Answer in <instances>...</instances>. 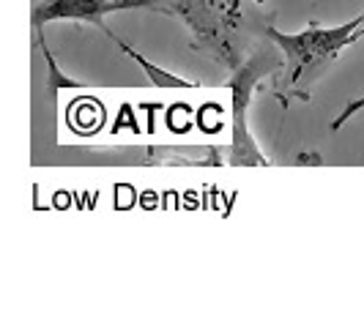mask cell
<instances>
[{
	"label": "cell",
	"instance_id": "obj_4",
	"mask_svg": "<svg viewBox=\"0 0 364 328\" xmlns=\"http://www.w3.org/2000/svg\"><path fill=\"white\" fill-rule=\"evenodd\" d=\"M118 11H159L173 14V0H41L33 9V31H41L47 22H85L102 36L112 38L115 31L107 28L105 17Z\"/></svg>",
	"mask_w": 364,
	"mask_h": 328
},
{
	"label": "cell",
	"instance_id": "obj_7",
	"mask_svg": "<svg viewBox=\"0 0 364 328\" xmlns=\"http://www.w3.org/2000/svg\"><path fill=\"white\" fill-rule=\"evenodd\" d=\"M359 109H364V99H353V102H348L346 109H343V112H340V115L334 118L331 129H334V131H340V129H343L348 124V118H350V115H356Z\"/></svg>",
	"mask_w": 364,
	"mask_h": 328
},
{
	"label": "cell",
	"instance_id": "obj_2",
	"mask_svg": "<svg viewBox=\"0 0 364 328\" xmlns=\"http://www.w3.org/2000/svg\"><path fill=\"white\" fill-rule=\"evenodd\" d=\"M274 72H282V50H255L247 55L228 82L233 104H230V115H233V134H230V153L228 162L233 167H266L269 159L263 156V151L255 146V137L250 131V107H252V96H255L257 85L263 82V77Z\"/></svg>",
	"mask_w": 364,
	"mask_h": 328
},
{
	"label": "cell",
	"instance_id": "obj_1",
	"mask_svg": "<svg viewBox=\"0 0 364 328\" xmlns=\"http://www.w3.org/2000/svg\"><path fill=\"white\" fill-rule=\"evenodd\" d=\"M266 36L274 47L282 50V72H279L277 96L282 99V104H288L291 99L307 102L328 63L337 60L343 50L364 38V19L359 14L346 25L307 28L301 33H282L274 25H266Z\"/></svg>",
	"mask_w": 364,
	"mask_h": 328
},
{
	"label": "cell",
	"instance_id": "obj_3",
	"mask_svg": "<svg viewBox=\"0 0 364 328\" xmlns=\"http://www.w3.org/2000/svg\"><path fill=\"white\" fill-rule=\"evenodd\" d=\"M173 17L183 19L195 50L208 53L230 72L241 63V0H173Z\"/></svg>",
	"mask_w": 364,
	"mask_h": 328
},
{
	"label": "cell",
	"instance_id": "obj_5",
	"mask_svg": "<svg viewBox=\"0 0 364 328\" xmlns=\"http://www.w3.org/2000/svg\"><path fill=\"white\" fill-rule=\"evenodd\" d=\"M121 53L127 55V58H132L140 69H143V74H146L148 80H151V85H156V88H195V82H189V80H183V77H178V74H173V72H167V69H162V66H156V63H151L146 55H140L129 41H124V38L115 36L109 38Z\"/></svg>",
	"mask_w": 364,
	"mask_h": 328
},
{
	"label": "cell",
	"instance_id": "obj_8",
	"mask_svg": "<svg viewBox=\"0 0 364 328\" xmlns=\"http://www.w3.org/2000/svg\"><path fill=\"white\" fill-rule=\"evenodd\" d=\"M362 19H364V11H362Z\"/></svg>",
	"mask_w": 364,
	"mask_h": 328
},
{
	"label": "cell",
	"instance_id": "obj_6",
	"mask_svg": "<svg viewBox=\"0 0 364 328\" xmlns=\"http://www.w3.org/2000/svg\"><path fill=\"white\" fill-rule=\"evenodd\" d=\"M36 41H38V47H41V53H44V63H47V74H50V88H53V91L80 88L77 80H69L66 74L58 69V63H55V58H53V53H50V47H47V41H41V33H36Z\"/></svg>",
	"mask_w": 364,
	"mask_h": 328
}]
</instances>
